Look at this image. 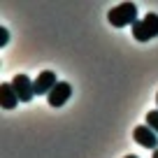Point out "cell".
I'll list each match as a JSON object with an SVG mask.
<instances>
[{"label": "cell", "mask_w": 158, "mask_h": 158, "mask_svg": "<svg viewBox=\"0 0 158 158\" xmlns=\"http://www.w3.org/2000/svg\"><path fill=\"white\" fill-rule=\"evenodd\" d=\"M7 42H10V33H7V28L0 26V47H5Z\"/></svg>", "instance_id": "9c48e42d"}, {"label": "cell", "mask_w": 158, "mask_h": 158, "mask_svg": "<svg viewBox=\"0 0 158 158\" xmlns=\"http://www.w3.org/2000/svg\"><path fill=\"white\" fill-rule=\"evenodd\" d=\"M70 95H72V86H70L68 81H58V84L51 89V93L47 95V100H49L51 107H63L70 100Z\"/></svg>", "instance_id": "5b68a950"}, {"label": "cell", "mask_w": 158, "mask_h": 158, "mask_svg": "<svg viewBox=\"0 0 158 158\" xmlns=\"http://www.w3.org/2000/svg\"><path fill=\"white\" fill-rule=\"evenodd\" d=\"M133 139L139 144V147H144V149H151V151H153V149H158V135L153 133L147 123L137 126V128L133 130Z\"/></svg>", "instance_id": "3957f363"}, {"label": "cell", "mask_w": 158, "mask_h": 158, "mask_svg": "<svg viewBox=\"0 0 158 158\" xmlns=\"http://www.w3.org/2000/svg\"><path fill=\"white\" fill-rule=\"evenodd\" d=\"M107 21L114 28H123V26H133L137 21V5L135 2H121L114 10L107 12Z\"/></svg>", "instance_id": "6da1fadb"}, {"label": "cell", "mask_w": 158, "mask_h": 158, "mask_svg": "<svg viewBox=\"0 0 158 158\" xmlns=\"http://www.w3.org/2000/svg\"><path fill=\"white\" fill-rule=\"evenodd\" d=\"M156 102H158V98H156Z\"/></svg>", "instance_id": "7c38bea8"}, {"label": "cell", "mask_w": 158, "mask_h": 158, "mask_svg": "<svg viewBox=\"0 0 158 158\" xmlns=\"http://www.w3.org/2000/svg\"><path fill=\"white\" fill-rule=\"evenodd\" d=\"M151 158H158V149H153V156Z\"/></svg>", "instance_id": "30bf717a"}, {"label": "cell", "mask_w": 158, "mask_h": 158, "mask_svg": "<svg viewBox=\"0 0 158 158\" xmlns=\"http://www.w3.org/2000/svg\"><path fill=\"white\" fill-rule=\"evenodd\" d=\"M12 86H14V91H16V95H19L21 102H30V100H33L35 86H33V81H30L26 74H16V77L12 79Z\"/></svg>", "instance_id": "277c9868"}, {"label": "cell", "mask_w": 158, "mask_h": 158, "mask_svg": "<svg viewBox=\"0 0 158 158\" xmlns=\"http://www.w3.org/2000/svg\"><path fill=\"white\" fill-rule=\"evenodd\" d=\"M58 84V79H56V74L51 72V70H44V72H40V77L33 81L35 86V95H49L51 89Z\"/></svg>", "instance_id": "8992f818"}, {"label": "cell", "mask_w": 158, "mask_h": 158, "mask_svg": "<svg viewBox=\"0 0 158 158\" xmlns=\"http://www.w3.org/2000/svg\"><path fill=\"white\" fill-rule=\"evenodd\" d=\"M126 158H139V156H133V153H130V156H126Z\"/></svg>", "instance_id": "8fae6325"}, {"label": "cell", "mask_w": 158, "mask_h": 158, "mask_svg": "<svg viewBox=\"0 0 158 158\" xmlns=\"http://www.w3.org/2000/svg\"><path fill=\"white\" fill-rule=\"evenodd\" d=\"M144 121H147V126H149V128H151L153 133L158 135V109H151V112H147Z\"/></svg>", "instance_id": "ba28073f"}, {"label": "cell", "mask_w": 158, "mask_h": 158, "mask_svg": "<svg viewBox=\"0 0 158 158\" xmlns=\"http://www.w3.org/2000/svg\"><path fill=\"white\" fill-rule=\"evenodd\" d=\"M133 37L137 40V42H149V40L158 37V14L149 12L142 21L139 19L135 21L133 23Z\"/></svg>", "instance_id": "7a4b0ae2"}, {"label": "cell", "mask_w": 158, "mask_h": 158, "mask_svg": "<svg viewBox=\"0 0 158 158\" xmlns=\"http://www.w3.org/2000/svg\"><path fill=\"white\" fill-rule=\"evenodd\" d=\"M19 102L21 100H19V95H16L12 81H2V84H0V105H2V109H14Z\"/></svg>", "instance_id": "52a82bcc"}]
</instances>
